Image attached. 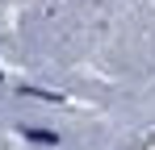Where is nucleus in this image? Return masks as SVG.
Instances as JSON below:
<instances>
[]
</instances>
